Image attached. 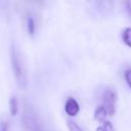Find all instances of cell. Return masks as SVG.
<instances>
[{
	"mask_svg": "<svg viewBox=\"0 0 131 131\" xmlns=\"http://www.w3.org/2000/svg\"><path fill=\"white\" fill-rule=\"evenodd\" d=\"M10 58H11V67L13 70L14 77L16 79V82L19 87L25 88L27 85V77L25 74V70L21 63V59L19 56L18 51L16 50L14 45H11V51H10Z\"/></svg>",
	"mask_w": 131,
	"mask_h": 131,
	"instance_id": "obj_1",
	"label": "cell"
},
{
	"mask_svg": "<svg viewBox=\"0 0 131 131\" xmlns=\"http://www.w3.org/2000/svg\"><path fill=\"white\" fill-rule=\"evenodd\" d=\"M23 125L26 131H42L36 113L31 106H26L23 115Z\"/></svg>",
	"mask_w": 131,
	"mask_h": 131,
	"instance_id": "obj_2",
	"label": "cell"
},
{
	"mask_svg": "<svg viewBox=\"0 0 131 131\" xmlns=\"http://www.w3.org/2000/svg\"><path fill=\"white\" fill-rule=\"evenodd\" d=\"M103 106L105 107L107 115L114 116L116 112V103H117V93L115 89L108 87L105 89L103 93Z\"/></svg>",
	"mask_w": 131,
	"mask_h": 131,
	"instance_id": "obj_3",
	"label": "cell"
},
{
	"mask_svg": "<svg viewBox=\"0 0 131 131\" xmlns=\"http://www.w3.org/2000/svg\"><path fill=\"white\" fill-rule=\"evenodd\" d=\"M64 111L70 117H75L76 115H78V113L80 111L79 103L77 102V100L75 98L69 97L64 104Z\"/></svg>",
	"mask_w": 131,
	"mask_h": 131,
	"instance_id": "obj_4",
	"label": "cell"
},
{
	"mask_svg": "<svg viewBox=\"0 0 131 131\" xmlns=\"http://www.w3.org/2000/svg\"><path fill=\"white\" fill-rule=\"evenodd\" d=\"M107 116V112L105 110V107L102 105H98L94 112V118L96 121L98 122H104L105 120V117Z\"/></svg>",
	"mask_w": 131,
	"mask_h": 131,
	"instance_id": "obj_5",
	"label": "cell"
},
{
	"mask_svg": "<svg viewBox=\"0 0 131 131\" xmlns=\"http://www.w3.org/2000/svg\"><path fill=\"white\" fill-rule=\"evenodd\" d=\"M9 112L11 116H16L17 112H18V103H17V99L12 96L9 100Z\"/></svg>",
	"mask_w": 131,
	"mask_h": 131,
	"instance_id": "obj_6",
	"label": "cell"
},
{
	"mask_svg": "<svg viewBox=\"0 0 131 131\" xmlns=\"http://www.w3.org/2000/svg\"><path fill=\"white\" fill-rule=\"evenodd\" d=\"M122 40L128 47H131V28H126L122 33Z\"/></svg>",
	"mask_w": 131,
	"mask_h": 131,
	"instance_id": "obj_7",
	"label": "cell"
},
{
	"mask_svg": "<svg viewBox=\"0 0 131 131\" xmlns=\"http://www.w3.org/2000/svg\"><path fill=\"white\" fill-rule=\"evenodd\" d=\"M35 29H36V25H35V20L33 17H28V20H27V30H28V33L29 35L31 36H34L35 34Z\"/></svg>",
	"mask_w": 131,
	"mask_h": 131,
	"instance_id": "obj_8",
	"label": "cell"
},
{
	"mask_svg": "<svg viewBox=\"0 0 131 131\" xmlns=\"http://www.w3.org/2000/svg\"><path fill=\"white\" fill-rule=\"evenodd\" d=\"M97 131H115V129H114V126L112 125L111 122L104 121L103 124H102V126L99 127V128H97Z\"/></svg>",
	"mask_w": 131,
	"mask_h": 131,
	"instance_id": "obj_9",
	"label": "cell"
},
{
	"mask_svg": "<svg viewBox=\"0 0 131 131\" xmlns=\"http://www.w3.org/2000/svg\"><path fill=\"white\" fill-rule=\"evenodd\" d=\"M67 125L70 129V131H84L77 123H75L74 121H68L67 122Z\"/></svg>",
	"mask_w": 131,
	"mask_h": 131,
	"instance_id": "obj_10",
	"label": "cell"
},
{
	"mask_svg": "<svg viewBox=\"0 0 131 131\" xmlns=\"http://www.w3.org/2000/svg\"><path fill=\"white\" fill-rule=\"evenodd\" d=\"M125 80H126L128 86L131 89V69H129V70H127L125 72Z\"/></svg>",
	"mask_w": 131,
	"mask_h": 131,
	"instance_id": "obj_11",
	"label": "cell"
},
{
	"mask_svg": "<svg viewBox=\"0 0 131 131\" xmlns=\"http://www.w3.org/2000/svg\"><path fill=\"white\" fill-rule=\"evenodd\" d=\"M125 5H126V10L128 11L129 15L131 16V2H125Z\"/></svg>",
	"mask_w": 131,
	"mask_h": 131,
	"instance_id": "obj_12",
	"label": "cell"
},
{
	"mask_svg": "<svg viewBox=\"0 0 131 131\" xmlns=\"http://www.w3.org/2000/svg\"><path fill=\"white\" fill-rule=\"evenodd\" d=\"M0 131H7V124L5 122H3L1 124V128H0Z\"/></svg>",
	"mask_w": 131,
	"mask_h": 131,
	"instance_id": "obj_13",
	"label": "cell"
}]
</instances>
